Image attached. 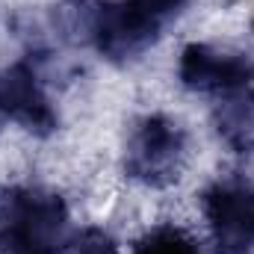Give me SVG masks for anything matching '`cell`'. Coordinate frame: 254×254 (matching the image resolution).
Listing matches in <instances>:
<instances>
[{"label": "cell", "instance_id": "6da1fadb", "mask_svg": "<svg viewBox=\"0 0 254 254\" xmlns=\"http://www.w3.org/2000/svg\"><path fill=\"white\" fill-rule=\"evenodd\" d=\"M68 204L42 187L0 190V254H63L71 237Z\"/></svg>", "mask_w": 254, "mask_h": 254}, {"label": "cell", "instance_id": "7a4b0ae2", "mask_svg": "<svg viewBox=\"0 0 254 254\" xmlns=\"http://www.w3.org/2000/svg\"><path fill=\"white\" fill-rule=\"evenodd\" d=\"M190 154V133L166 113H151L139 119L127 136L125 175L148 190L172 187Z\"/></svg>", "mask_w": 254, "mask_h": 254}, {"label": "cell", "instance_id": "3957f363", "mask_svg": "<svg viewBox=\"0 0 254 254\" xmlns=\"http://www.w3.org/2000/svg\"><path fill=\"white\" fill-rule=\"evenodd\" d=\"M86 36L92 48L113 65H127L151 54L163 36V24L133 0H98L86 9Z\"/></svg>", "mask_w": 254, "mask_h": 254}, {"label": "cell", "instance_id": "277c9868", "mask_svg": "<svg viewBox=\"0 0 254 254\" xmlns=\"http://www.w3.org/2000/svg\"><path fill=\"white\" fill-rule=\"evenodd\" d=\"M201 216L216 254H254V181H216L201 192Z\"/></svg>", "mask_w": 254, "mask_h": 254}, {"label": "cell", "instance_id": "5b68a950", "mask_svg": "<svg viewBox=\"0 0 254 254\" xmlns=\"http://www.w3.org/2000/svg\"><path fill=\"white\" fill-rule=\"evenodd\" d=\"M254 65L234 54L222 51L207 42L184 45L178 57V83L192 95H210V98H228L237 92L252 89Z\"/></svg>", "mask_w": 254, "mask_h": 254}, {"label": "cell", "instance_id": "8992f818", "mask_svg": "<svg viewBox=\"0 0 254 254\" xmlns=\"http://www.w3.org/2000/svg\"><path fill=\"white\" fill-rule=\"evenodd\" d=\"M0 113L6 122H15L33 136L57 133L60 116L42 86L39 68L33 60H15L0 71Z\"/></svg>", "mask_w": 254, "mask_h": 254}, {"label": "cell", "instance_id": "52a82bcc", "mask_svg": "<svg viewBox=\"0 0 254 254\" xmlns=\"http://www.w3.org/2000/svg\"><path fill=\"white\" fill-rule=\"evenodd\" d=\"M130 254H204V249L184 225L157 222L130 246Z\"/></svg>", "mask_w": 254, "mask_h": 254}, {"label": "cell", "instance_id": "ba28073f", "mask_svg": "<svg viewBox=\"0 0 254 254\" xmlns=\"http://www.w3.org/2000/svg\"><path fill=\"white\" fill-rule=\"evenodd\" d=\"M63 254H125L122 243L101 225H86L80 231H71Z\"/></svg>", "mask_w": 254, "mask_h": 254}, {"label": "cell", "instance_id": "9c48e42d", "mask_svg": "<svg viewBox=\"0 0 254 254\" xmlns=\"http://www.w3.org/2000/svg\"><path fill=\"white\" fill-rule=\"evenodd\" d=\"M133 3H136L139 9H145L151 18H157V21L166 27V21H172L175 15H181L192 0H133Z\"/></svg>", "mask_w": 254, "mask_h": 254}, {"label": "cell", "instance_id": "30bf717a", "mask_svg": "<svg viewBox=\"0 0 254 254\" xmlns=\"http://www.w3.org/2000/svg\"><path fill=\"white\" fill-rule=\"evenodd\" d=\"M252 92H254V77H252Z\"/></svg>", "mask_w": 254, "mask_h": 254}]
</instances>
